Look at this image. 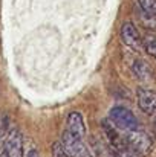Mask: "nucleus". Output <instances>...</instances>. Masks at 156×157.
Returning a JSON list of instances; mask_svg holds the SVG:
<instances>
[{
    "instance_id": "1",
    "label": "nucleus",
    "mask_w": 156,
    "mask_h": 157,
    "mask_svg": "<svg viewBox=\"0 0 156 157\" xmlns=\"http://www.w3.org/2000/svg\"><path fill=\"white\" fill-rule=\"evenodd\" d=\"M109 121L115 125V128L132 131L138 128V119L136 116L126 107H113L109 111Z\"/></svg>"
},
{
    "instance_id": "2",
    "label": "nucleus",
    "mask_w": 156,
    "mask_h": 157,
    "mask_svg": "<svg viewBox=\"0 0 156 157\" xmlns=\"http://www.w3.org/2000/svg\"><path fill=\"white\" fill-rule=\"evenodd\" d=\"M124 139H126L127 147L130 150H133L135 153H139V154H147L152 150V145H153L150 136L144 131H138V128L129 131L124 136Z\"/></svg>"
},
{
    "instance_id": "3",
    "label": "nucleus",
    "mask_w": 156,
    "mask_h": 157,
    "mask_svg": "<svg viewBox=\"0 0 156 157\" xmlns=\"http://www.w3.org/2000/svg\"><path fill=\"white\" fill-rule=\"evenodd\" d=\"M83 137H78L67 130H64L63 137H61V145L69 157H89V151L83 142Z\"/></svg>"
},
{
    "instance_id": "4",
    "label": "nucleus",
    "mask_w": 156,
    "mask_h": 157,
    "mask_svg": "<svg viewBox=\"0 0 156 157\" xmlns=\"http://www.w3.org/2000/svg\"><path fill=\"white\" fill-rule=\"evenodd\" d=\"M121 40L122 43L133 49V51H141L142 49V38L136 29V26L132 21H126L121 28Z\"/></svg>"
},
{
    "instance_id": "5",
    "label": "nucleus",
    "mask_w": 156,
    "mask_h": 157,
    "mask_svg": "<svg viewBox=\"0 0 156 157\" xmlns=\"http://www.w3.org/2000/svg\"><path fill=\"white\" fill-rule=\"evenodd\" d=\"M6 157H23V139L18 130H11L6 140L3 142Z\"/></svg>"
},
{
    "instance_id": "6",
    "label": "nucleus",
    "mask_w": 156,
    "mask_h": 157,
    "mask_svg": "<svg viewBox=\"0 0 156 157\" xmlns=\"http://www.w3.org/2000/svg\"><path fill=\"white\" fill-rule=\"evenodd\" d=\"M136 99H138V107L141 108V111H144L146 114L156 113V92L149 89H138Z\"/></svg>"
},
{
    "instance_id": "7",
    "label": "nucleus",
    "mask_w": 156,
    "mask_h": 157,
    "mask_svg": "<svg viewBox=\"0 0 156 157\" xmlns=\"http://www.w3.org/2000/svg\"><path fill=\"white\" fill-rule=\"evenodd\" d=\"M66 130L78 137H83L86 136V125H84V119L81 116V113L78 111H72L69 116H67V121H66Z\"/></svg>"
},
{
    "instance_id": "8",
    "label": "nucleus",
    "mask_w": 156,
    "mask_h": 157,
    "mask_svg": "<svg viewBox=\"0 0 156 157\" xmlns=\"http://www.w3.org/2000/svg\"><path fill=\"white\" fill-rule=\"evenodd\" d=\"M132 70H133V75H135L139 81L147 82V81H150V79L153 78L152 67H150L146 61H142V59H136V61L133 63V66H132Z\"/></svg>"
},
{
    "instance_id": "9",
    "label": "nucleus",
    "mask_w": 156,
    "mask_h": 157,
    "mask_svg": "<svg viewBox=\"0 0 156 157\" xmlns=\"http://www.w3.org/2000/svg\"><path fill=\"white\" fill-rule=\"evenodd\" d=\"M142 46H144L146 52L156 59V37L155 35H146L144 37V41H142Z\"/></svg>"
},
{
    "instance_id": "10",
    "label": "nucleus",
    "mask_w": 156,
    "mask_h": 157,
    "mask_svg": "<svg viewBox=\"0 0 156 157\" xmlns=\"http://www.w3.org/2000/svg\"><path fill=\"white\" fill-rule=\"evenodd\" d=\"M141 9L152 18L156 17V0H138Z\"/></svg>"
},
{
    "instance_id": "11",
    "label": "nucleus",
    "mask_w": 156,
    "mask_h": 157,
    "mask_svg": "<svg viewBox=\"0 0 156 157\" xmlns=\"http://www.w3.org/2000/svg\"><path fill=\"white\" fill-rule=\"evenodd\" d=\"M112 156L113 157H138L133 150L129 147H121V148H112Z\"/></svg>"
},
{
    "instance_id": "12",
    "label": "nucleus",
    "mask_w": 156,
    "mask_h": 157,
    "mask_svg": "<svg viewBox=\"0 0 156 157\" xmlns=\"http://www.w3.org/2000/svg\"><path fill=\"white\" fill-rule=\"evenodd\" d=\"M52 156L54 157H69L67 153L64 151L61 142H55V144L52 145Z\"/></svg>"
},
{
    "instance_id": "13",
    "label": "nucleus",
    "mask_w": 156,
    "mask_h": 157,
    "mask_svg": "<svg viewBox=\"0 0 156 157\" xmlns=\"http://www.w3.org/2000/svg\"><path fill=\"white\" fill-rule=\"evenodd\" d=\"M26 157H38V153H37L35 150H31V151L28 153V156Z\"/></svg>"
}]
</instances>
